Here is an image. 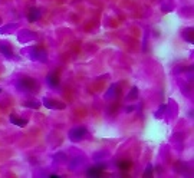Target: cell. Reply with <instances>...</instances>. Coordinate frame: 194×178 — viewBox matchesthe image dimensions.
Segmentation results:
<instances>
[{"instance_id": "obj_4", "label": "cell", "mask_w": 194, "mask_h": 178, "mask_svg": "<svg viewBox=\"0 0 194 178\" xmlns=\"http://www.w3.org/2000/svg\"><path fill=\"white\" fill-rule=\"evenodd\" d=\"M46 81H48V83H49V86H52V88H56V86H59V75H58V72H51L49 73V76L46 78Z\"/></svg>"}, {"instance_id": "obj_10", "label": "cell", "mask_w": 194, "mask_h": 178, "mask_svg": "<svg viewBox=\"0 0 194 178\" xmlns=\"http://www.w3.org/2000/svg\"><path fill=\"white\" fill-rule=\"evenodd\" d=\"M186 39H187V42L193 43V29H187V32H186Z\"/></svg>"}, {"instance_id": "obj_2", "label": "cell", "mask_w": 194, "mask_h": 178, "mask_svg": "<svg viewBox=\"0 0 194 178\" xmlns=\"http://www.w3.org/2000/svg\"><path fill=\"white\" fill-rule=\"evenodd\" d=\"M86 134H88V131L85 126H76L69 132V138H71L72 142H78V141L84 139L86 137Z\"/></svg>"}, {"instance_id": "obj_9", "label": "cell", "mask_w": 194, "mask_h": 178, "mask_svg": "<svg viewBox=\"0 0 194 178\" xmlns=\"http://www.w3.org/2000/svg\"><path fill=\"white\" fill-rule=\"evenodd\" d=\"M0 52L4 55V56H9V57H12V56H13L12 49H10V48H7V46H0Z\"/></svg>"}, {"instance_id": "obj_3", "label": "cell", "mask_w": 194, "mask_h": 178, "mask_svg": "<svg viewBox=\"0 0 194 178\" xmlns=\"http://www.w3.org/2000/svg\"><path fill=\"white\" fill-rule=\"evenodd\" d=\"M104 170H105V165H104V164H101V165H95V167L88 168L86 174H88L89 177H99V175L104 172Z\"/></svg>"}, {"instance_id": "obj_8", "label": "cell", "mask_w": 194, "mask_h": 178, "mask_svg": "<svg viewBox=\"0 0 194 178\" xmlns=\"http://www.w3.org/2000/svg\"><path fill=\"white\" fill-rule=\"evenodd\" d=\"M118 168L121 171H128L131 168V161H119L118 162Z\"/></svg>"}, {"instance_id": "obj_14", "label": "cell", "mask_w": 194, "mask_h": 178, "mask_svg": "<svg viewBox=\"0 0 194 178\" xmlns=\"http://www.w3.org/2000/svg\"><path fill=\"white\" fill-rule=\"evenodd\" d=\"M0 92H1V89H0Z\"/></svg>"}, {"instance_id": "obj_1", "label": "cell", "mask_w": 194, "mask_h": 178, "mask_svg": "<svg viewBox=\"0 0 194 178\" xmlns=\"http://www.w3.org/2000/svg\"><path fill=\"white\" fill-rule=\"evenodd\" d=\"M16 86H18V89H20V90L30 92V90H36L37 83H36L35 79H32V78H22V79L18 81Z\"/></svg>"}, {"instance_id": "obj_6", "label": "cell", "mask_w": 194, "mask_h": 178, "mask_svg": "<svg viewBox=\"0 0 194 178\" xmlns=\"http://www.w3.org/2000/svg\"><path fill=\"white\" fill-rule=\"evenodd\" d=\"M10 122L15 124V125H18V126H26V125H27V121H26V119L18 118L16 115H10Z\"/></svg>"}, {"instance_id": "obj_5", "label": "cell", "mask_w": 194, "mask_h": 178, "mask_svg": "<svg viewBox=\"0 0 194 178\" xmlns=\"http://www.w3.org/2000/svg\"><path fill=\"white\" fill-rule=\"evenodd\" d=\"M39 18H40V10L36 9V7H32V9L29 10V13H27V20L33 23V22H36Z\"/></svg>"}, {"instance_id": "obj_13", "label": "cell", "mask_w": 194, "mask_h": 178, "mask_svg": "<svg viewBox=\"0 0 194 178\" xmlns=\"http://www.w3.org/2000/svg\"><path fill=\"white\" fill-rule=\"evenodd\" d=\"M151 172H153V167L150 165V167H148V170H147V172H145V175H151Z\"/></svg>"}, {"instance_id": "obj_11", "label": "cell", "mask_w": 194, "mask_h": 178, "mask_svg": "<svg viewBox=\"0 0 194 178\" xmlns=\"http://www.w3.org/2000/svg\"><path fill=\"white\" fill-rule=\"evenodd\" d=\"M23 107L35 108V109H37V108L40 107V104H39V102H25V104H23Z\"/></svg>"}, {"instance_id": "obj_7", "label": "cell", "mask_w": 194, "mask_h": 178, "mask_svg": "<svg viewBox=\"0 0 194 178\" xmlns=\"http://www.w3.org/2000/svg\"><path fill=\"white\" fill-rule=\"evenodd\" d=\"M43 104H45V107H46V108H49V109H52V108H58V109H63V108H65V105H63V104H55V102H49V99H48V98H45Z\"/></svg>"}, {"instance_id": "obj_12", "label": "cell", "mask_w": 194, "mask_h": 178, "mask_svg": "<svg viewBox=\"0 0 194 178\" xmlns=\"http://www.w3.org/2000/svg\"><path fill=\"white\" fill-rule=\"evenodd\" d=\"M137 93H138V90H137V88H132V90H131V92H129V95H128V96H127V98H128V99H131V98H132V96H134V98H135V96H137Z\"/></svg>"}]
</instances>
